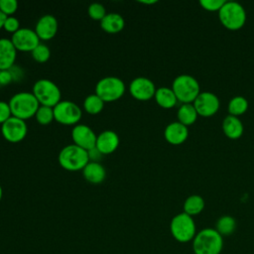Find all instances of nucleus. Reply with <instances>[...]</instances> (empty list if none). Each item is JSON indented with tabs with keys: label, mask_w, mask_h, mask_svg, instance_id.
Wrapping results in <instances>:
<instances>
[{
	"label": "nucleus",
	"mask_w": 254,
	"mask_h": 254,
	"mask_svg": "<svg viewBox=\"0 0 254 254\" xmlns=\"http://www.w3.org/2000/svg\"><path fill=\"white\" fill-rule=\"evenodd\" d=\"M164 136L169 143L179 145L187 140L189 136V129L180 121H174L166 126Z\"/></svg>",
	"instance_id": "nucleus-18"
},
{
	"label": "nucleus",
	"mask_w": 254,
	"mask_h": 254,
	"mask_svg": "<svg viewBox=\"0 0 254 254\" xmlns=\"http://www.w3.org/2000/svg\"><path fill=\"white\" fill-rule=\"evenodd\" d=\"M197 118V112L190 103H183L178 110V119L181 123L188 126L192 124Z\"/></svg>",
	"instance_id": "nucleus-24"
},
{
	"label": "nucleus",
	"mask_w": 254,
	"mask_h": 254,
	"mask_svg": "<svg viewBox=\"0 0 254 254\" xmlns=\"http://www.w3.org/2000/svg\"><path fill=\"white\" fill-rule=\"evenodd\" d=\"M2 196H3V190H2V187H1V185H0V201H1Z\"/></svg>",
	"instance_id": "nucleus-39"
},
{
	"label": "nucleus",
	"mask_w": 254,
	"mask_h": 254,
	"mask_svg": "<svg viewBox=\"0 0 254 254\" xmlns=\"http://www.w3.org/2000/svg\"><path fill=\"white\" fill-rule=\"evenodd\" d=\"M11 41L16 50L21 52H32L40 44L37 33L30 28H20L12 34Z\"/></svg>",
	"instance_id": "nucleus-11"
},
{
	"label": "nucleus",
	"mask_w": 254,
	"mask_h": 254,
	"mask_svg": "<svg viewBox=\"0 0 254 254\" xmlns=\"http://www.w3.org/2000/svg\"><path fill=\"white\" fill-rule=\"evenodd\" d=\"M129 91L131 95L138 100H149L155 96V83L148 77H135L129 84Z\"/></svg>",
	"instance_id": "nucleus-14"
},
{
	"label": "nucleus",
	"mask_w": 254,
	"mask_h": 254,
	"mask_svg": "<svg viewBox=\"0 0 254 254\" xmlns=\"http://www.w3.org/2000/svg\"><path fill=\"white\" fill-rule=\"evenodd\" d=\"M248 108V101L242 95L233 96L228 102V111L229 114L238 116L243 114Z\"/></svg>",
	"instance_id": "nucleus-27"
},
{
	"label": "nucleus",
	"mask_w": 254,
	"mask_h": 254,
	"mask_svg": "<svg viewBox=\"0 0 254 254\" xmlns=\"http://www.w3.org/2000/svg\"><path fill=\"white\" fill-rule=\"evenodd\" d=\"M193 106L197 114L201 116H211L219 108V99L217 95L210 91H202L193 101Z\"/></svg>",
	"instance_id": "nucleus-13"
},
{
	"label": "nucleus",
	"mask_w": 254,
	"mask_h": 254,
	"mask_svg": "<svg viewBox=\"0 0 254 254\" xmlns=\"http://www.w3.org/2000/svg\"><path fill=\"white\" fill-rule=\"evenodd\" d=\"M204 199L198 194H191L188 196L184 202V212L189 215H196L204 208Z\"/></svg>",
	"instance_id": "nucleus-23"
},
{
	"label": "nucleus",
	"mask_w": 254,
	"mask_h": 254,
	"mask_svg": "<svg viewBox=\"0 0 254 254\" xmlns=\"http://www.w3.org/2000/svg\"><path fill=\"white\" fill-rule=\"evenodd\" d=\"M18 8L16 0H0V11L6 16H12Z\"/></svg>",
	"instance_id": "nucleus-31"
},
{
	"label": "nucleus",
	"mask_w": 254,
	"mask_h": 254,
	"mask_svg": "<svg viewBox=\"0 0 254 254\" xmlns=\"http://www.w3.org/2000/svg\"><path fill=\"white\" fill-rule=\"evenodd\" d=\"M225 0H200L199 4L208 11H219Z\"/></svg>",
	"instance_id": "nucleus-33"
},
{
	"label": "nucleus",
	"mask_w": 254,
	"mask_h": 254,
	"mask_svg": "<svg viewBox=\"0 0 254 254\" xmlns=\"http://www.w3.org/2000/svg\"><path fill=\"white\" fill-rule=\"evenodd\" d=\"M17 56V50L11 39H0V70L10 69L14 66Z\"/></svg>",
	"instance_id": "nucleus-17"
},
{
	"label": "nucleus",
	"mask_w": 254,
	"mask_h": 254,
	"mask_svg": "<svg viewBox=\"0 0 254 254\" xmlns=\"http://www.w3.org/2000/svg\"><path fill=\"white\" fill-rule=\"evenodd\" d=\"M1 133L7 141L18 143L22 141L28 133L27 123L25 120L11 116L1 125Z\"/></svg>",
	"instance_id": "nucleus-10"
},
{
	"label": "nucleus",
	"mask_w": 254,
	"mask_h": 254,
	"mask_svg": "<svg viewBox=\"0 0 254 254\" xmlns=\"http://www.w3.org/2000/svg\"><path fill=\"white\" fill-rule=\"evenodd\" d=\"M97 135L85 124H76L71 129V139L73 144L88 151L95 147Z\"/></svg>",
	"instance_id": "nucleus-12"
},
{
	"label": "nucleus",
	"mask_w": 254,
	"mask_h": 254,
	"mask_svg": "<svg viewBox=\"0 0 254 254\" xmlns=\"http://www.w3.org/2000/svg\"><path fill=\"white\" fill-rule=\"evenodd\" d=\"M172 89L178 100L184 103H190L199 94V83L190 74H180L174 79Z\"/></svg>",
	"instance_id": "nucleus-7"
},
{
	"label": "nucleus",
	"mask_w": 254,
	"mask_h": 254,
	"mask_svg": "<svg viewBox=\"0 0 254 254\" xmlns=\"http://www.w3.org/2000/svg\"><path fill=\"white\" fill-rule=\"evenodd\" d=\"M87 13L91 19L96 20V21H101L107 14L105 7L101 3H98V2H93V3L89 4V6L87 8Z\"/></svg>",
	"instance_id": "nucleus-30"
},
{
	"label": "nucleus",
	"mask_w": 254,
	"mask_h": 254,
	"mask_svg": "<svg viewBox=\"0 0 254 254\" xmlns=\"http://www.w3.org/2000/svg\"><path fill=\"white\" fill-rule=\"evenodd\" d=\"M104 107V101L95 93L88 94L83 100V108L88 114H98Z\"/></svg>",
	"instance_id": "nucleus-26"
},
{
	"label": "nucleus",
	"mask_w": 254,
	"mask_h": 254,
	"mask_svg": "<svg viewBox=\"0 0 254 254\" xmlns=\"http://www.w3.org/2000/svg\"><path fill=\"white\" fill-rule=\"evenodd\" d=\"M33 94L40 105L55 107L62 97L60 87L51 79L40 78L33 85Z\"/></svg>",
	"instance_id": "nucleus-6"
},
{
	"label": "nucleus",
	"mask_w": 254,
	"mask_h": 254,
	"mask_svg": "<svg viewBox=\"0 0 254 254\" xmlns=\"http://www.w3.org/2000/svg\"><path fill=\"white\" fill-rule=\"evenodd\" d=\"M3 28L9 33H16L20 29V21L14 16H7Z\"/></svg>",
	"instance_id": "nucleus-32"
},
{
	"label": "nucleus",
	"mask_w": 254,
	"mask_h": 254,
	"mask_svg": "<svg viewBox=\"0 0 254 254\" xmlns=\"http://www.w3.org/2000/svg\"><path fill=\"white\" fill-rule=\"evenodd\" d=\"M119 146V137L115 131L104 130L96 138V149L102 155L112 154Z\"/></svg>",
	"instance_id": "nucleus-16"
},
{
	"label": "nucleus",
	"mask_w": 254,
	"mask_h": 254,
	"mask_svg": "<svg viewBox=\"0 0 254 254\" xmlns=\"http://www.w3.org/2000/svg\"><path fill=\"white\" fill-rule=\"evenodd\" d=\"M218 17L224 27L230 30H237L245 24L246 11L236 1H225L218 11Z\"/></svg>",
	"instance_id": "nucleus-5"
},
{
	"label": "nucleus",
	"mask_w": 254,
	"mask_h": 254,
	"mask_svg": "<svg viewBox=\"0 0 254 254\" xmlns=\"http://www.w3.org/2000/svg\"><path fill=\"white\" fill-rule=\"evenodd\" d=\"M243 124L241 120L234 115H227L222 122V130L230 139H237L243 133Z\"/></svg>",
	"instance_id": "nucleus-21"
},
{
	"label": "nucleus",
	"mask_w": 254,
	"mask_h": 254,
	"mask_svg": "<svg viewBox=\"0 0 254 254\" xmlns=\"http://www.w3.org/2000/svg\"><path fill=\"white\" fill-rule=\"evenodd\" d=\"M236 229V220L230 215L220 216L215 225V230L223 237L231 235Z\"/></svg>",
	"instance_id": "nucleus-25"
},
{
	"label": "nucleus",
	"mask_w": 254,
	"mask_h": 254,
	"mask_svg": "<svg viewBox=\"0 0 254 254\" xmlns=\"http://www.w3.org/2000/svg\"><path fill=\"white\" fill-rule=\"evenodd\" d=\"M6 18H7V16H6L3 12H1V11H0V29H1V28H3V26H4V22H5Z\"/></svg>",
	"instance_id": "nucleus-37"
},
{
	"label": "nucleus",
	"mask_w": 254,
	"mask_h": 254,
	"mask_svg": "<svg viewBox=\"0 0 254 254\" xmlns=\"http://www.w3.org/2000/svg\"><path fill=\"white\" fill-rule=\"evenodd\" d=\"M59 29L57 18L52 14H45L39 18L35 26V32L37 33L40 40H51L53 39Z\"/></svg>",
	"instance_id": "nucleus-15"
},
{
	"label": "nucleus",
	"mask_w": 254,
	"mask_h": 254,
	"mask_svg": "<svg viewBox=\"0 0 254 254\" xmlns=\"http://www.w3.org/2000/svg\"><path fill=\"white\" fill-rule=\"evenodd\" d=\"M58 160L62 168L70 172L82 171L89 162L87 151L75 144L64 147L59 153Z\"/></svg>",
	"instance_id": "nucleus-3"
},
{
	"label": "nucleus",
	"mask_w": 254,
	"mask_h": 254,
	"mask_svg": "<svg viewBox=\"0 0 254 254\" xmlns=\"http://www.w3.org/2000/svg\"><path fill=\"white\" fill-rule=\"evenodd\" d=\"M155 99L157 103L163 108H171L175 106L178 101V98L174 92V90L170 87L162 86L156 89Z\"/></svg>",
	"instance_id": "nucleus-22"
},
{
	"label": "nucleus",
	"mask_w": 254,
	"mask_h": 254,
	"mask_svg": "<svg viewBox=\"0 0 254 254\" xmlns=\"http://www.w3.org/2000/svg\"><path fill=\"white\" fill-rule=\"evenodd\" d=\"M172 236L179 242L187 243L192 241L196 234L195 223L192 216L186 212H181L175 215L170 223Z\"/></svg>",
	"instance_id": "nucleus-4"
},
{
	"label": "nucleus",
	"mask_w": 254,
	"mask_h": 254,
	"mask_svg": "<svg viewBox=\"0 0 254 254\" xmlns=\"http://www.w3.org/2000/svg\"><path fill=\"white\" fill-rule=\"evenodd\" d=\"M12 116L27 120L36 115V112L40 106L39 101L33 94V92L21 91L15 93L9 100Z\"/></svg>",
	"instance_id": "nucleus-2"
},
{
	"label": "nucleus",
	"mask_w": 254,
	"mask_h": 254,
	"mask_svg": "<svg viewBox=\"0 0 254 254\" xmlns=\"http://www.w3.org/2000/svg\"><path fill=\"white\" fill-rule=\"evenodd\" d=\"M83 178L90 184H101L106 178V170L99 162H88L82 170Z\"/></svg>",
	"instance_id": "nucleus-19"
},
{
	"label": "nucleus",
	"mask_w": 254,
	"mask_h": 254,
	"mask_svg": "<svg viewBox=\"0 0 254 254\" xmlns=\"http://www.w3.org/2000/svg\"><path fill=\"white\" fill-rule=\"evenodd\" d=\"M11 116H12V112H11L9 102L0 100V124L2 125Z\"/></svg>",
	"instance_id": "nucleus-34"
},
{
	"label": "nucleus",
	"mask_w": 254,
	"mask_h": 254,
	"mask_svg": "<svg viewBox=\"0 0 254 254\" xmlns=\"http://www.w3.org/2000/svg\"><path fill=\"white\" fill-rule=\"evenodd\" d=\"M223 248V237L215 228H203L196 232L192 239L194 254H220Z\"/></svg>",
	"instance_id": "nucleus-1"
},
{
	"label": "nucleus",
	"mask_w": 254,
	"mask_h": 254,
	"mask_svg": "<svg viewBox=\"0 0 254 254\" xmlns=\"http://www.w3.org/2000/svg\"><path fill=\"white\" fill-rule=\"evenodd\" d=\"M13 80V75L9 69L0 70V86H5Z\"/></svg>",
	"instance_id": "nucleus-35"
},
{
	"label": "nucleus",
	"mask_w": 254,
	"mask_h": 254,
	"mask_svg": "<svg viewBox=\"0 0 254 254\" xmlns=\"http://www.w3.org/2000/svg\"><path fill=\"white\" fill-rule=\"evenodd\" d=\"M87 153H88V158L90 162H99V160L102 157V154L96 149V147L88 150Z\"/></svg>",
	"instance_id": "nucleus-36"
},
{
	"label": "nucleus",
	"mask_w": 254,
	"mask_h": 254,
	"mask_svg": "<svg viewBox=\"0 0 254 254\" xmlns=\"http://www.w3.org/2000/svg\"><path fill=\"white\" fill-rule=\"evenodd\" d=\"M53 108L55 120L64 125H76L82 115L80 107L70 100H61Z\"/></svg>",
	"instance_id": "nucleus-9"
},
{
	"label": "nucleus",
	"mask_w": 254,
	"mask_h": 254,
	"mask_svg": "<svg viewBox=\"0 0 254 254\" xmlns=\"http://www.w3.org/2000/svg\"><path fill=\"white\" fill-rule=\"evenodd\" d=\"M124 81L117 76H105L99 79L95 85V94L104 102L119 99L125 92Z\"/></svg>",
	"instance_id": "nucleus-8"
},
{
	"label": "nucleus",
	"mask_w": 254,
	"mask_h": 254,
	"mask_svg": "<svg viewBox=\"0 0 254 254\" xmlns=\"http://www.w3.org/2000/svg\"><path fill=\"white\" fill-rule=\"evenodd\" d=\"M37 121L42 124V125H48L50 124L53 120H55L54 116V108L50 106H45V105H40L36 115H35Z\"/></svg>",
	"instance_id": "nucleus-28"
},
{
	"label": "nucleus",
	"mask_w": 254,
	"mask_h": 254,
	"mask_svg": "<svg viewBox=\"0 0 254 254\" xmlns=\"http://www.w3.org/2000/svg\"><path fill=\"white\" fill-rule=\"evenodd\" d=\"M141 3H144V4H154L156 3L157 1L156 0H151V1H140Z\"/></svg>",
	"instance_id": "nucleus-38"
},
{
	"label": "nucleus",
	"mask_w": 254,
	"mask_h": 254,
	"mask_svg": "<svg viewBox=\"0 0 254 254\" xmlns=\"http://www.w3.org/2000/svg\"><path fill=\"white\" fill-rule=\"evenodd\" d=\"M125 26L124 18L115 12L107 13L105 17L100 21L101 29L109 34H116L123 30Z\"/></svg>",
	"instance_id": "nucleus-20"
},
{
	"label": "nucleus",
	"mask_w": 254,
	"mask_h": 254,
	"mask_svg": "<svg viewBox=\"0 0 254 254\" xmlns=\"http://www.w3.org/2000/svg\"><path fill=\"white\" fill-rule=\"evenodd\" d=\"M32 58L40 63V64H44L46 62L49 61L50 57H51V50L50 48L43 43H40L32 52Z\"/></svg>",
	"instance_id": "nucleus-29"
}]
</instances>
